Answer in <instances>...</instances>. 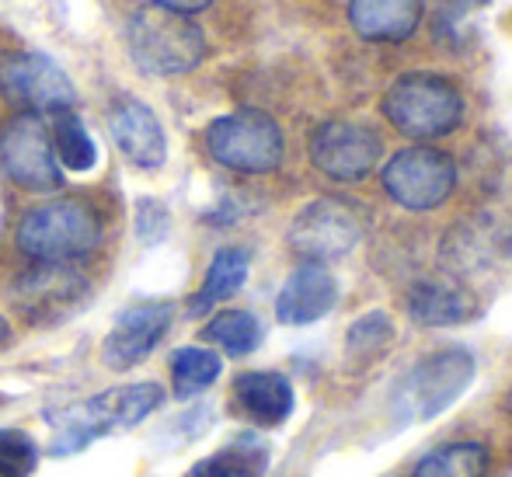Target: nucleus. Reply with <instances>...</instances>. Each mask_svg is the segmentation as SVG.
<instances>
[{"instance_id":"obj_6","label":"nucleus","mask_w":512,"mask_h":477,"mask_svg":"<svg viewBox=\"0 0 512 477\" xmlns=\"http://www.w3.org/2000/svg\"><path fill=\"white\" fill-rule=\"evenodd\" d=\"M206 150L220 168L241 171V175H265V171H276L283 164L286 140L269 112L241 108V112L220 115L209 122Z\"/></svg>"},{"instance_id":"obj_9","label":"nucleus","mask_w":512,"mask_h":477,"mask_svg":"<svg viewBox=\"0 0 512 477\" xmlns=\"http://www.w3.org/2000/svg\"><path fill=\"white\" fill-rule=\"evenodd\" d=\"M384 140L373 126L352 119H328L310 133V164L331 182H363L377 171Z\"/></svg>"},{"instance_id":"obj_20","label":"nucleus","mask_w":512,"mask_h":477,"mask_svg":"<svg viewBox=\"0 0 512 477\" xmlns=\"http://www.w3.org/2000/svg\"><path fill=\"white\" fill-rule=\"evenodd\" d=\"M492 453L481 443H446L418 460L411 477H488Z\"/></svg>"},{"instance_id":"obj_1","label":"nucleus","mask_w":512,"mask_h":477,"mask_svg":"<svg viewBox=\"0 0 512 477\" xmlns=\"http://www.w3.org/2000/svg\"><path fill=\"white\" fill-rule=\"evenodd\" d=\"M384 119L408 140H439L460 129L467 115L464 91L443 74L408 70L387 88Z\"/></svg>"},{"instance_id":"obj_16","label":"nucleus","mask_w":512,"mask_h":477,"mask_svg":"<svg viewBox=\"0 0 512 477\" xmlns=\"http://www.w3.org/2000/svg\"><path fill=\"white\" fill-rule=\"evenodd\" d=\"M405 307L418 328H457L481 314L478 296L450 283H415L405 296Z\"/></svg>"},{"instance_id":"obj_8","label":"nucleus","mask_w":512,"mask_h":477,"mask_svg":"<svg viewBox=\"0 0 512 477\" xmlns=\"http://www.w3.org/2000/svg\"><path fill=\"white\" fill-rule=\"evenodd\" d=\"M384 192L408 213H429L457 189V161L436 147H405L380 171Z\"/></svg>"},{"instance_id":"obj_3","label":"nucleus","mask_w":512,"mask_h":477,"mask_svg":"<svg viewBox=\"0 0 512 477\" xmlns=\"http://www.w3.org/2000/svg\"><path fill=\"white\" fill-rule=\"evenodd\" d=\"M102 241V223L95 209L81 199H56L28 209L14 230V244L21 255L35 262L63 265L70 258H81L98 248Z\"/></svg>"},{"instance_id":"obj_12","label":"nucleus","mask_w":512,"mask_h":477,"mask_svg":"<svg viewBox=\"0 0 512 477\" xmlns=\"http://www.w3.org/2000/svg\"><path fill=\"white\" fill-rule=\"evenodd\" d=\"M88 279L67 265L39 262L11 283V303L25 321H63L88 300Z\"/></svg>"},{"instance_id":"obj_11","label":"nucleus","mask_w":512,"mask_h":477,"mask_svg":"<svg viewBox=\"0 0 512 477\" xmlns=\"http://www.w3.org/2000/svg\"><path fill=\"white\" fill-rule=\"evenodd\" d=\"M0 91L25 105L32 115L39 112H70L77 101V91L70 77L42 53H7L0 56Z\"/></svg>"},{"instance_id":"obj_28","label":"nucleus","mask_w":512,"mask_h":477,"mask_svg":"<svg viewBox=\"0 0 512 477\" xmlns=\"http://www.w3.org/2000/svg\"><path fill=\"white\" fill-rule=\"evenodd\" d=\"M154 7H161V11H171V14H199V11H206L213 0H150Z\"/></svg>"},{"instance_id":"obj_7","label":"nucleus","mask_w":512,"mask_h":477,"mask_svg":"<svg viewBox=\"0 0 512 477\" xmlns=\"http://www.w3.org/2000/svg\"><path fill=\"white\" fill-rule=\"evenodd\" d=\"M366 234V216L352 199L342 195H324L314 199L293 216L290 223V248L297 251L304 262L328 265L342 262L359 248Z\"/></svg>"},{"instance_id":"obj_24","label":"nucleus","mask_w":512,"mask_h":477,"mask_svg":"<svg viewBox=\"0 0 512 477\" xmlns=\"http://www.w3.org/2000/svg\"><path fill=\"white\" fill-rule=\"evenodd\" d=\"M56 150L63 168L70 171H91L98 164V147L91 140V133L84 129V122L74 112H60L56 115V129H53Z\"/></svg>"},{"instance_id":"obj_19","label":"nucleus","mask_w":512,"mask_h":477,"mask_svg":"<svg viewBox=\"0 0 512 477\" xmlns=\"http://www.w3.org/2000/svg\"><path fill=\"white\" fill-rule=\"evenodd\" d=\"M248 251L244 248H223L216 251V258L209 262V272H206V283L199 289L196 296H192L189 310L192 314H206L209 307H216V303L230 300V296L237 293V289L244 286V279H248Z\"/></svg>"},{"instance_id":"obj_29","label":"nucleus","mask_w":512,"mask_h":477,"mask_svg":"<svg viewBox=\"0 0 512 477\" xmlns=\"http://www.w3.org/2000/svg\"><path fill=\"white\" fill-rule=\"evenodd\" d=\"M446 4H450L453 11H471V7H481V4H488V0H446Z\"/></svg>"},{"instance_id":"obj_15","label":"nucleus","mask_w":512,"mask_h":477,"mask_svg":"<svg viewBox=\"0 0 512 477\" xmlns=\"http://www.w3.org/2000/svg\"><path fill=\"white\" fill-rule=\"evenodd\" d=\"M108 129H112V140L136 168H161L164 157H168V140H164V129L157 122V115L150 112L143 101L122 98L119 105L108 115Z\"/></svg>"},{"instance_id":"obj_5","label":"nucleus","mask_w":512,"mask_h":477,"mask_svg":"<svg viewBox=\"0 0 512 477\" xmlns=\"http://www.w3.org/2000/svg\"><path fill=\"white\" fill-rule=\"evenodd\" d=\"M474 356L467 349H439L418 359L394 394V418L401 425L432 422L474 383Z\"/></svg>"},{"instance_id":"obj_22","label":"nucleus","mask_w":512,"mask_h":477,"mask_svg":"<svg viewBox=\"0 0 512 477\" xmlns=\"http://www.w3.org/2000/svg\"><path fill=\"white\" fill-rule=\"evenodd\" d=\"M223 363L216 352L203 349V345H189L171 356V383H175V397H196L206 387H213L220 377Z\"/></svg>"},{"instance_id":"obj_23","label":"nucleus","mask_w":512,"mask_h":477,"mask_svg":"<svg viewBox=\"0 0 512 477\" xmlns=\"http://www.w3.org/2000/svg\"><path fill=\"white\" fill-rule=\"evenodd\" d=\"M265 467H269L265 446L237 443V446H227V450L213 453V457L199 460V464L192 467V477H262Z\"/></svg>"},{"instance_id":"obj_18","label":"nucleus","mask_w":512,"mask_h":477,"mask_svg":"<svg viewBox=\"0 0 512 477\" xmlns=\"http://www.w3.org/2000/svg\"><path fill=\"white\" fill-rule=\"evenodd\" d=\"M234 401L255 425H283L293 415V383L283 373H241L234 380Z\"/></svg>"},{"instance_id":"obj_14","label":"nucleus","mask_w":512,"mask_h":477,"mask_svg":"<svg viewBox=\"0 0 512 477\" xmlns=\"http://www.w3.org/2000/svg\"><path fill=\"white\" fill-rule=\"evenodd\" d=\"M338 303V283L328 272V265L304 262L300 269H293L286 276L283 289L276 296V317L279 324L290 328H307V324L321 321L324 314H331Z\"/></svg>"},{"instance_id":"obj_13","label":"nucleus","mask_w":512,"mask_h":477,"mask_svg":"<svg viewBox=\"0 0 512 477\" xmlns=\"http://www.w3.org/2000/svg\"><path fill=\"white\" fill-rule=\"evenodd\" d=\"M171 317H175L171 303H140V307L122 310L115 328L102 342V363L108 370H133L168 335Z\"/></svg>"},{"instance_id":"obj_10","label":"nucleus","mask_w":512,"mask_h":477,"mask_svg":"<svg viewBox=\"0 0 512 477\" xmlns=\"http://www.w3.org/2000/svg\"><path fill=\"white\" fill-rule=\"evenodd\" d=\"M0 168L14 185L28 192H56L63 185L60 161L39 115L25 112L11 119L0 133Z\"/></svg>"},{"instance_id":"obj_2","label":"nucleus","mask_w":512,"mask_h":477,"mask_svg":"<svg viewBox=\"0 0 512 477\" xmlns=\"http://www.w3.org/2000/svg\"><path fill=\"white\" fill-rule=\"evenodd\" d=\"M161 404V383H126V387L105 390V394L91 397V401L60 411L53 439L56 457H70V453L84 450V446L95 443L98 436H105L112 429H133L143 418L154 415Z\"/></svg>"},{"instance_id":"obj_17","label":"nucleus","mask_w":512,"mask_h":477,"mask_svg":"<svg viewBox=\"0 0 512 477\" xmlns=\"http://www.w3.org/2000/svg\"><path fill=\"white\" fill-rule=\"evenodd\" d=\"M425 18V0H349V25L370 42H405Z\"/></svg>"},{"instance_id":"obj_21","label":"nucleus","mask_w":512,"mask_h":477,"mask_svg":"<svg viewBox=\"0 0 512 477\" xmlns=\"http://www.w3.org/2000/svg\"><path fill=\"white\" fill-rule=\"evenodd\" d=\"M203 338L220 345L227 356L241 359V356H251V352L262 345V324H258V317L248 314V310H223V314H216L203 328Z\"/></svg>"},{"instance_id":"obj_25","label":"nucleus","mask_w":512,"mask_h":477,"mask_svg":"<svg viewBox=\"0 0 512 477\" xmlns=\"http://www.w3.org/2000/svg\"><path fill=\"white\" fill-rule=\"evenodd\" d=\"M391 338H394L391 317H387L384 310H370V314H363L349 328L345 349H349V356L356 359V363H370L373 356H380V352L391 345Z\"/></svg>"},{"instance_id":"obj_30","label":"nucleus","mask_w":512,"mask_h":477,"mask_svg":"<svg viewBox=\"0 0 512 477\" xmlns=\"http://www.w3.org/2000/svg\"><path fill=\"white\" fill-rule=\"evenodd\" d=\"M7 335H11V328H7V321H4V317H0V345L7 342Z\"/></svg>"},{"instance_id":"obj_4","label":"nucleus","mask_w":512,"mask_h":477,"mask_svg":"<svg viewBox=\"0 0 512 477\" xmlns=\"http://www.w3.org/2000/svg\"><path fill=\"white\" fill-rule=\"evenodd\" d=\"M126 46L133 63L150 77H178L199 67L206 56V35L185 14L150 7L129 18Z\"/></svg>"},{"instance_id":"obj_27","label":"nucleus","mask_w":512,"mask_h":477,"mask_svg":"<svg viewBox=\"0 0 512 477\" xmlns=\"http://www.w3.org/2000/svg\"><path fill=\"white\" fill-rule=\"evenodd\" d=\"M168 227H171V216L161 202L157 199L136 202V234H140L143 244H161L164 234H168Z\"/></svg>"},{"instance_id":"obj_26","label":"nucleus","mask_w":512,"mask_h":477,"mask_svg":"<svg viewBox=\"0 0 512 477\" xmlns=\"http://www.w3.org/2000/svg\"><path fill=\"white\" fill-rule=\"evenodd\" d=\"M35 464H39V450L32 436L18 429L0 432V477H32Z\"/></svg>"}]
</instances>
